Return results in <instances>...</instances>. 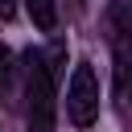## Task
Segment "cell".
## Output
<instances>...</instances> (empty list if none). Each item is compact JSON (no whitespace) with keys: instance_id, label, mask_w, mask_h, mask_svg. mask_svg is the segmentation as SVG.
<instances>
[{"instance_id":"6da1fadb","label":"cell","mask_w":132,"mask_h":132,"mask_svg":"<svg viewBox=\"0 0 132 132\" xmlns=\"http://www.w3.org/2000/svg\"><path fill=\"white\" fill-rule=\"evenodd\" d=\"M58 95H54V70L41 54H25V120L29 132H54Z\"/></svg>"},{"instance_id":"7a4b0ae2","label":"cell","mask_w":132,"mask_h":132,"mask_svg":"<svg viewBox=\"0 0 132 132\" xmlns=\"http://www.w3.org/2000/svg\"><path fill=\"white\" fill-rule=\"evenodd\" d=\"M66 116H70L74 128H91V124L99 120V78H95V66H91V62H78L74 74H70Z\"/></svg>"},{"instance_id":"3957f363","label":"cell","mask_w":132,"mask_h":132,"mask_svg":"<svg viewBox=\"0 0 132 132\" xmlns=\"http://www.w3.org/2000/svg\"><path fill=\"white\" fill-rule=\"evenodd\" d=\"M103 25H107V41L120 58V78L128 82V45H132V0H111L107 12H103Z\"/></svg>"},{"instance_id":"277c9868","label":"cell","mask_w":132,"mask_h":132,"mask_svg":"<svg viewBox=\"0 0 132 132\" xmlns=\"http://www.w3.org/2000/svg\"><path fill=\"white\" fill-rule=\"evenodd\" d=\"M25 8H29L33 25H37L41 33H54V29H58V4H54V0H25Z\"/></svg>"},{"instance_id":"5b68a950","label":"cell","mask_w":132,"mask_h":132,"mask_svg":"<svg viewBox=\"0 0 132 132\" xmlns=\"http://www.w3.org/2000/svg\"><path fill=\"white\" fill-rule=\"evenodd\" d=\"M12 70H16V66H12V50L0 45V95L12 91Z\"/></svg>"},{"instance_id":"8992f818","label":"cell","mask_w":132,"mask_h":132,"mask_svg":"<svg viewBox=\"0 0 132 132\" xmlns=\"http://www.w3.org/2000/svg\"><path fill=\"white\" fill-rule=\"evenodd\" d=\"M0 16H4V21L16 16V0H0Z\"/></svg>"},{"instance_id":"52a82bcc","label":"cell","mask_w":132,"mask_h":132,"mask_svg":"<svg viewBox=\"0 0 132 132\" xmlns=\"http://www.w3.org/2000/svg\"><path fill=\"white\" fill-rule=\"evenodd\" d=\"M74 4H87V0H74Z\"/></svg>"}]
</instances>
